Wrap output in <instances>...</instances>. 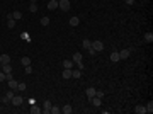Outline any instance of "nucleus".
Listing matches in <instances>:
<instances>
[{"instance_id": "nucleus-1", "label": "nucleus", "mask_w": 153, "mask_h": 114, "mask_svg": "<svg viewBox=\"0 0 153 114\" xmlns=\"http://www.w3.org/2000/svg\"><path fill=\"white\" fill-rule=\"evenodd\" d=\"M70 7H72V3H70V0H58V9L61 10H70Z\"/></svg>"}, {"instance_id": "nucleus-2", "label": "nucleus", "mask_w": 153, "mask_h": 114, "mask_svg": "<svg viewBox=\"0 0 153 114\" xmlns=\"http://www.w3.org/2000/svg\"><path fill=\"white\" fill-rule=\"evenodd\" d=\"M10 102L14 106H20L22 102H24V99H22V95H14L12 99H10Z\"/></svg>"}, {"instance_id": "nucleus-3", "label": "nucleus", "mask_w": 153, "mask_h": 114, "mask_svg": "<svg viewBox=\"0 0 153 114\" xmlns=\"http://www.w3.org/2000/svg\"><path fill=\"white\" fill-rule=\"evenodd\" d=\"M92 48H94L95 51H102V49H104V43H102V41H92Z\"/></svg>"}, {"instance_id": "nucleus-4", "label": "nucleus", "mask_w": 153, "mask_h": 114, "mask_svg": "<svg viewBox=\"0 0 153 114\" xmlns=\"http://www.w3.org/2000/svg\"><path fill=\"white\" fill-rule=\"evenodd\" d=\"M14 92H12V89H10L9 92H7V94L3 95V99H2V102H3V104H7V102H10V99H12V97H14Z\"/></svg>"}, {"instance_id": "nucleus-5", "label": "nucleus", "mask_w": 153, "mask_h": 114, "mask_svg": "<svg viewBox=\"0 0 153 114\" xmlns=\"http://www.w3.org/2000/svg\"><path fill=\"white\" fill-rule=\"evenodd\" d=\"M129 55H131V49H123V51H119V58L121 60H126V58H129Z\"/></svg>"}, {"instance_id": "nucleus-6", "label": "nucleus", "mask_w": 153, "mask_h": 114, "mask_svg": "<svg viewBox=\"0 0 153 114\" xmlns=\"http://www.w3.org/2000/svg\"><path fill=\"white\" fill-rule=\"evenodd\" d=\"M49 107H51V101H44V102H43V109H41V111H43L44 114H49Z\"/></svg>"}, {"instance_id": "nucleus-7", "label": "nucleus", "mask_w": 153, "mask_h": 114, "mask_svg": "<svg viewBox=\"0 0 153 114\" xmlns=\"http://www.w3.org/2000/svg\"><path fill=\"white\" fill-rule=\"evenodd\" d=\"M90 102H92V106H94V107H99V106L102 104V99H99V97H95V95H94V97H90Z\"/></svg>"}, {"instance_id": "nucleus-8", "label": "nucleus", "mask_w": 153, "mask_h": 114, "mask_svg": "<svg viewBox=\"0 0 153 114\" xmlns=\"http://www.w3.org/2000/svg\"><path fill=\"white\" fill-rule=\"evenodd\" d=\"M61 77H63L65 80L72 78V68H65V70H63V73H61Z\"/></svg>"}, {"instance_id": "nucleus-9", "label": "nucleus", "mask_w": 153, "mask_h": 114, "mask_svg": "<svg viewBox=\"0 0 153 114\" xmlns=\"http://www.w3.org/2000/svg\"><path fill=\"white\" fill-rule=\"evenodd\" d=\"M48 9L49 10H56L58 9V0H49L48 2Z\"/></svg>"}, {"instance_id": "nucleus-10", "label": "nucleus", "mask_w": 153, "mask_h": 114, "mask_svg": "<svg viewBox=\"0 0 153 114\" xmlns=\"http://www.w3.org/2000/svg\"><path fill=\"white\" fill-rule=\"evenodd\" d=\"M111 61H112V63H117V61H119V60H121V58H119V53H117V51H114V53H111Z\"/></svg>"}, {"instance_id": "nucleus-11", "label": "nucleus", "mask_w": 153, "mask_h": 114, "mask_svg": "<svg viewBox=\"0 0 153 114\" xmlns=\"http://www.w3.org/2000/svg\"><path fill=\"white\" fill-rule=\"evenodd\" d=\"M0 63H2V65L10 63V56H9V55H0Z\"/></svg>"}, {"instance_id": "nucleus-12", "label": "nucleus", "mask_w": 153, "mask_h": 114, "mask_svg": "<svg viewBox=\"0 0 153 114\" xmlns=\"http://www.w3.org/2000/svg\"><path fill=\"white\" fill-rule=\"evenodd\" d=\"M82 77V70L76 68V70H72V78H80Z\"/></svg>"}, {"instance_id": "nucleus-13", "label": "nucleus", "mask_w": 153, "mask_h": 114, "mask_svg": "<svg viewBox=\"0 0 153 114\" xmlns=\"http://www.w3.org/2000/svg\"><path fill=\"white\" fill-rule=\"evenodd\" d=\"M49 113H51V114H60V113H61V107H58V106H53V104H51V107H49Z\"/></svg>"}, {"instance_id": "nucleus-14", "label": "nucleus", "mask_w": 153, "mask_h": 114, "mask_svg": "<svg viewBox=\"0 0 153 114\" xmlns=\"http://www.w3.org/2000/svg\"><path fill=\"white\" fill-rule=\"evenodd\" d=\"M134 113L136 114H146V107H145V106H136Z\"/></svg>"}, {"instance_id": "nucleus-15", "label": "nucleus", "mask_w": 153, "mask_h": 114, "mask_svg": "<svg viewBox=\"0 0 153 114\" xmlns=\"http://www.w3.org/2000/svg\"><path fill=\"white\" fill-rule=\"evenodd\" d=\"M2 72H3V73H10V72H12V65H10V63L2 65Z\"/></svg>"}, {"instance_id": "nucleus-16", "label": "nucleus", "mask_w": 153, "mask_h": 114, "mask_svg": "<svg viewBox=\"0 0 153 114\" xmlns=\"http://www.w3.org/2000/svg\"><path fill=\"white\" fill-rule=\"evenodd\" d=\"M85 94L88 95V99H90V97H94V95H95V87H88V89L85 90Z\"/></svg>"}, {"instance_id": "nucleus-17", "label": "nucleus", "mask_w": 153, "mask_h": 114, "mask_svg": "<svg viewBox=\"0 0 153 114\" xmlns=\"http://www.w3.org/2000/svg\"><path fill=\"white\" fill-rule=\"evenodd\" d=\"M73 65H75L73 60H65V61H63V67L65 68H73Z\"/></svg>"}, {"instance_id": "nucleus-18", "label": "nucleus", "mask_w": 153, "mask_h": 114, "mask_svg": "<svg viewBox=\"0 0 153 114\" xmlns=\"http://www.w3.org/2000/svg\"><path fill=\"white\" fill-rule=\"evenodd\" d=\"M72 111H73V109H72V106H70V104H67V106L61 107V113H63V114H70Z\"/></svg>"}, {"instance_id": "nucleus-19", "label": "nucleus", "mask_w": 153, "mask_h": 114, "mask_svg": "<svg viewBox=\"0 0 153 114\" xmlns=\"http://www.w3.org/2000/svg\"><path fill=\"white\" fill-rule=\"evenodd\" d=\"M78 24H80V19H78V17H72V19H70V26H72V27H76Z\"/></svg>"}, {"instance_id": "nucleus-20", "label": "nucleus", "mask_w": 153, "mask_h": 114, "mask_svg": "<svg viewBox=\"0 0 153 114\" xmlns=\"http://www.w3.org/2000/svg\"><path fill=\"white\" fill-rule=\"evenodd\" d=\"M20 63H22L24 67H27V65H31V58L29 56H22L20 58Z\"/></svg>"}, {"instance_id": "nucleus-21", "label": "nucleus", "mask_w": 153, "mask_h": 114, "mask_svg": "<svg viewBox=\"0 0 153 114\" xmlns=\"http://www.w3.org/2000/svg\"><path fill=\"white\" fill-rule=\"evenodd\" d=\"M7 84H9V87L12 89V90H17V85H19V84H17V82H15L14 78H12V80H9Z\"/></svg>"}, {"instance_id": "nucleus-22", "label": "nucleus", "mask_w": 153, "mask_h": 114, "mask_svg": "<svg viewBox=\"0 0 153 114\" xmlns=\"http://www.w3.org/2000/svg\"><path fill=\"white\" fill-rule=\"evenodd\" d=\"M75 63H82V53H75L73 55V58H72Z\"/></svg>"}, {"instance_id": "nucleus-23", "label": "nucleus", "mask_w": 153, "mask_h": 114, "mask_svg": "<svg viewBox=\"0 0 153 114\" xmlns=\"http://www.w3.org/2000/svg\"><path fill=\"white\" fill-rule=\"evenodd\" d=\"M145 41H146V43H152L153 41V34L152 32H146V34H145Z\"/></svg>"}, {"instance_id": "nucleus-24", "label": "nucleus", "mask_w": 153, "mask_h": 114, "mask_svg": "<svg viewBox=\"0 0 153 114\" xmlns=\"http://www.w3.org/2000/svg\"><path fill=\"white\" fill-rule=\"evenodd\" d=\"M7 27H10V29L15 27V19H9L7 20Z\"/></svg>"}, {"instance_id": "nucleus-25", "label": "nucleus", "mask_w": 153, "mask_h": 114, "mask_svg": "<svg viewBox=\"0 0 153 114\" xmlns=\"http://www.w3.org/2000/svg\"><path fill=\"white\" fill-rule=\"evenodd\" d=\"M83 48H85V49L92 48V41H90V39H83Z\"/></svg>"}, {"instance_id": "nucleus-26", "label": "nucleus", "mask_w": 153, "mask_h": 114, "mask_svg": "<svg viewBox=\"0 0 153 114\" xmlns=\"http://www.w3.org/2000/svg\"><path fill=\"white\" fill-rule=\"evenodd\" d=\"M20 17H22V14H20V12H17V10H15V12H12V19H15V20H19Z\"/></svg>"}, {"instance_id": "nucleus-27", "label": "nucleus", "mask_w": 153, "mask_h": 114, "mask_svg": "<svg viewBox=\"0 0 153 114\" xmlns=\"http://www.w3.org/2000/svg\"><path fill=\"white\" fill-rule=\"evenodd\" d=\"M146 113H150V114L153 113V102H152V101H150V102L146 104Z\"/></svg>"}, {"instance_id": "nucleus-28", "label": "nucleus", "mask_w": 153, "mask_h": 114, "mask_svg": "<svg viewBox=\"0 0 153 114\" xmlns=\"http://www.w3.org/2000/svg\"><path fill=\"white\" fill-rule=\"evenodd\" d=\"M38 3H31V7H29V12H38Z\"/></svg>"}, {"instance_id": "nucleus-29", "label": "nucleus", "mask_w": 153, "mask_h": 114, "mask_svg": "<svg viewBox=\"0 0 153 114\" xmlns=\"http://www.w3.org/2000/svg\"><path fill=\"white\" fill-rule=\"evenodd\" d=\"M31 113H32V114H39V113H41V109H39L38 106H32V107H31Z\"/></svg>"}, {"instance_id": "nucleus-30", "label": "nucleus", "mask_w": 153, "mask_h": 114, "mask_svg": "<svg viewBox=\"0 0 153 114\" xmlns=\"http://www.w3.org/2000/svg\"><path fill=\"white\" fill-rule=\"evenodd\" d=\"M49 24V17H41V26H48Z\"/></svg>"}, {"instance_id": "nucleus-31", "label": "nucleus", "mask_w": 153, "mask_h": 114, "mask_svg": "<svg viewBox=\"0 0 153 114\" xmlns=\"http://www.w3.org/2000/svg\"><path fill=\"white\" fill-rule=\"evenodd\" d=\"M17 90H20V92H22V90H26V84H24V82H20L19 85H17Z\"/></svg>"}, {"instance_id": "nucleus-32", "label": "nucleus", "mask_w": 153, "mask_h": 114, "mask_svg": "<svg viewBox=\"0 0 153 114\" xmlns=\"http://www.w3.org/2000/svg\"><path fill=\"white\" fill-rule=\"evenodd\" d=\"M24 72H26V75H29V73H32V67H31V65H27V67L24 68Z\"/></svg>"}, {"instance_id": "nucleus-33", "label": "nucleus", "mask_w": 153, "mask_h": 114, "mask_svg": "<svg viewBox=\"0 0 153 114\" xmlns=\"http://www.w3.org/2000/svg\"><path fill=\"white\" fill-rule=\"evenodd\" d=\"M95 97L102 99V97H104V92H102V90H95Z\"/></svg>"}, {"instance_id": "nucleus-34", "label": "nucleus", "mask_w": 153, "mask_h": 114, "mask_svg": "<svg viewBox=\"0 0 153 114\" xmlns=\"http://www.w3.org/2000/svg\"><path fill=\"white\" fill-rule=\"evenodd\" d=\"M3 80H5V73H3V72H0V82H3Z\"/></svg>"}, {"instance_id": "nucleus-35", "label": "nucleus", "mask_w": 153, "mask_h": 114, "mask_svg": "<svg viewBox=\"0 0 153 114\" xmlns=\"http://www.w3.org/2000/svg\"><path fill=\"white\" fill-rule=\"evenodd\" d=\"M124 2L128 3V5H133V3H134V0H124Z\"/></svg>"}]
</instances>
